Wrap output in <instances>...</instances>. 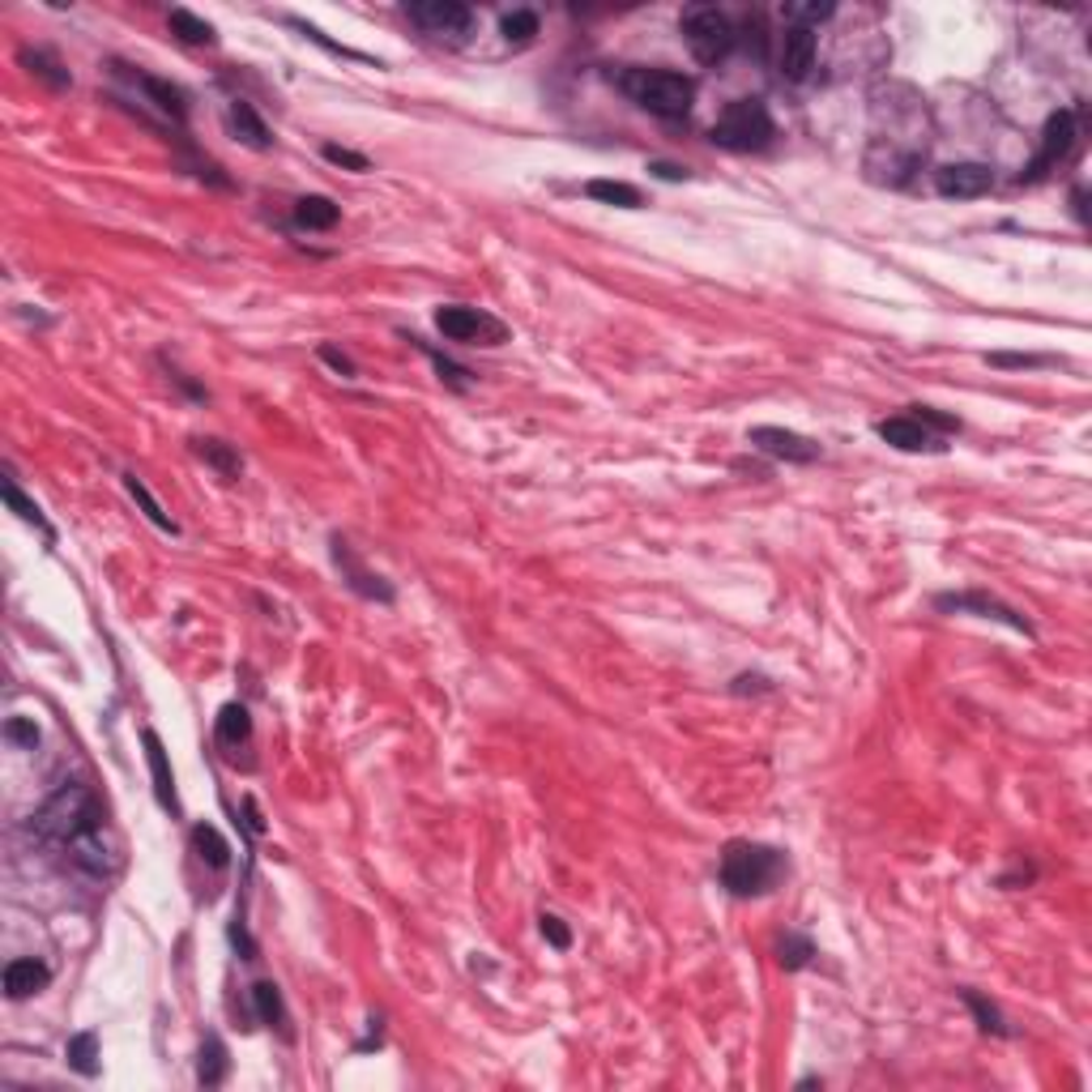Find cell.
Wrapping results in <instances>:
<instances>
[{"label":"cell","instance_id":"obj_36","mask_svg":"<svg viewBox=\"0 0 1092 1092\" xmlns=\"http://www.w3.org/2000/svg\"><path fill=\"white\" fill-rule=\"evenodd\" d=\"M409 342H419V346H423V350H427V354L436 358V368H440V380H448V384H457V389H466V376H470L466 368H457V363H452V358H444L440 350H431V346H427L423 338H409Z\"/></svg>","mask_w":1092,"mask_h":1092},{"label":"cell","instance_id":"obj_34","mask_svg":"<svg viewBox=\"0 0 1092 1092\" xmlns=\"http://www.w3.org/2000/svg\"><path fill=\"white\" fill-rule=\"evenodd\" d=\"M499 30H504L508 43H529L538 34V14L533 9H513L504 22H499Z\"/></svg>","mask_w":1092,"mask_h":1092},{"label":"cell","instance_id":"obj_7","mask_svg":"<svg viewBox=\"0 0 1092 1092\" xmlns=\"http://www.w3.org/2000/svg\"><path fill=\"white\" fill-rule=\"evenodd\" d=\"M1075 136H1079V128H1075V111H1054L1050 120H1045L1041 150H1037V158L1024 167L1020 184H1037V179L1050 175V171H1054V167L1075 150Z\"/></svg>","mask_w":1092,"mask_h":1092},{"label":"cell","instance_id":"obj_29","mask_svg":"<svg viewBox=\"0 0 1092 1092\" xmlns=\"http://www.w3.org/2000/svg\"><path fill=\"white\" fill-rule=\"evenodd\" d=\"M193 448H197V457L209 462L222 478H235L240 466H244V462H240V452H235L231 444H222V440H193Z\"/></svg>","mask_w":1092,"mask_h":1092},{"label":"cell","instance_id":"obj_26","mask_svg":"<svg viewBox=\"0 0 1092 1092\" xmlns=\"http://www.w3.org/2000/svg\"><path fill=\"white\" fill-rule=\"evenodd\" d=\"M252 1008H256L260 1024L287 1028V1003H282V990L273 986V982H256V986H252Z\"/></svg>","mask_w":1092,"mask_h":1092},{"label":"cell","instance_id":"obj_28","mask_svg":"<svg viewBox=\"0 0 1092 1092\" xmlns=\"http://www.w3.org/2000/svg\"><path fill=\"white\" fill-rule=\"evenodd\" d=\"M0 491H5V504H9V508H14V513L26 521V525H34L43 538H48V542L56 538V529L48 525V517L39 513V504H34V499H26V495H22V487H18L14 478H5V487H0Z\"/></svg>","mask_w":1092,"mask_h":1092},{"label":"cell","instance_id":"obj_14","mask_svg":"<svg viewBox=\"0 0 1092 1092\" xmlns=\"http://www.w3.org/2000/svg\"><path fill=\"white\" fill-rule=\"evenodd\" d=\"M875 431H879V440H884V444H892V448H900V452H947L943 436H939V431H930L926 423H918L914 415H896V419H884Z\"/></svg>","mask_w":1092,"mask_h":1092},{"label":"cell","instance_id":"obj_31","mask_svg":"<svg viewBox=\"0 0 1092 1092\" xmlns=\"http://www.w3.org/2000/svg\"><path fill=\"white\" fill-rule=\"evenodd\" d=\"M961 998L969 1003V1012L977 1016V1028H982V1033H994V1037H1008V1033H1012V1028L1003 1024V1016H998V1008L986 1003V998H982L977 990H961Z\"/></svg>","mask_w":1092,"mask_h":1092},{"label":"cell","instance_id":"obj_18","mask_svg":"<svg viewBox=\"0 0 1092 1092\" xmlns=\"http://www.w3.org/2000/svg\"><path fill=\"white\" fill-rule=\"evenodd\" d=\"M48 982H52V969L43 961H34V955H22V961L5 965V994L14 998V1003H18V998L39 994V990H48Z\"/></svg>","mask_w":1092,"mask_h":1092},{"label":"cell","instance_id":"obj_5","mask_svg":"<svg viewBox=\"0 0 1092 1092\" xmlns=\"http://www.w3.org/2000/svg\"><path fill=\"white\" fill-rule=\"evenodd\" d=\"M682 39H688V48L700 65H721L725 56L735 52V22L730 14H721L717 5H692V9H682Z\"/></svg>","mask_w":1092,"mask_h":1092},{"label":"cell","instance_id":"obj_10","mask_svg":"<svg viewBox=\"0 0 1092 1092\" xmlns=\"http://www.w3.org/2000/svg\"><path fill=\"white\" fill-rule=\"evenodd\" d=\"M815 30L811 26H794L786 22V30L777 34V73L786 81H806L815 69Z\"/></svg>","mask_w":1092,"mask_h":1092},{"label":"cell","instance_id":"obj_3","mask_svg":"<svg viewBox=\"0 0 1092 1092\" xmlns=\"http://www.w3.org/2000/svg\"><path fill=\"white\" fill-rule=\"evenodd\" d=\"M790 875V862L781 849L772 845H755V841H730L721 849V888L751 900V896H768L781 879Z\"/></svg>","mask_w":1092,"mask_h":1092},{"label":"cell","instance_id":"obj_17","mask_svg":"<svg viewBox=\"0 0 1092 1092\" xmlns=\"http://www.w3.org/2000/svg\"><path fill=\"white\" fill-rule=\"evenodd\" d=\"M226 128H231L235 142H244L248 150H269L273 146L265 120L256 116V107L248 99H231V107H226Z\"/></svg>","mask_w":1092,"mask_h":1092},{"label":"cell","instance_id":"obj_33","mask_svg":"<svg viewBox=\"0 0 1092 1092\" xmlns=\"http://www.w3.org/2000/svg\"><path fill=\"white\" fill-rule=\"evenodd\" d=\"M811 955H815V943H811L806 935H786V939L777 943V961H781V969H790V973L806 969Z\"/></svg>","mask_w":1092,"mask_h":1092},{"label":"cell","instance_id":"obj_23","mask_svg":"<svg viewBox=\"0 0 1092 1092\" xmlns=\"http://www.w3.org/2000/svg\"><path fill=\"white\" fill-rule=\"evenodd\" d=\"M65 1059H69V1067L77 1071V1075H85V1079H95L99 1075V1033H77V1037H69V1045H65Z\"/></svg>","mask_w":1092,"mask_h":1092},{"label":"cell","instance_id":"obj_37","mask_svg":"<svg viewBox=\"0 0 1092 1092\" xmlns=\"http://www.w3.org/2000/svg\"><path fill=\"white\" fill-rule=\"evenodd\" d=\"M538 922H542V935H546V943H551L555 951H568V947H572V930L564 926V918H555V914H542Z\"/></svg>","mask_w":1092,"mask_h":1092},{"label":"cell","instance_id":"obj_4","mask_svg":"<svg viewBox=\"0 0 1092 1092\" xmlns=\"http://www.w3.org/2000/svg\"><path fill=\"white\" fill-rule=\"evenodd\" d=\"M772 136H777V124H772V111L760 103V99H735L725 103L721 116L713 120L709 128V142L730 150V154H751V150H764Z\"/></svg>","mask_w":1092,"mask_h":1092},{"label":"cell","instance_id":"obj_2","mask_svg":"<svg viewBox=\"0 0 1092 1092\" xmlns=\"http://www.w3.org/2000/svg\"><path fill=\"white\" fill-rule=\"evenodd\" d=\"M611 81L623 90V95L662 120H682L696 103V81L682 77L674 69H645V65H627L619 73H611Z\"/></svg>","mask_w":1092,"mask_h":1092},{"label":"cell","instance_id":"obj_25","mask_svg":"<svg viewBox=\"0 0 1092 1092\" xmlns=\"http://www.w3.org/2000/svg\"><path fill=\"white\" fill-rule=\"evenodd\" d=\"M585 197H594L602 205H615V209H636V205H641V189L623 184V179H589Z\"/></svg>","mask_w":1092,"mask_h":1092},{"label":"cell","instance_id":"obj_19","mask_svg":"<svg viewBox=\"0 0 1092 1092\" xmlns=\"http://www.w3.org/2000/svg\"><path fill=\"white\" fill-rule=\"evenodd\" d=\"M338 218H342V209L329 197H299L295 201V226H299V231H333Z\"/></svg>","mask_w":1092,"mask_h":1092},{"label":"cell","instance_id":"obj_35","mask_svg":"<svg viewBox=\"0 0 1092 1092\" xmlns=\"http://www.w3.org/2000/svg\"><path fill=\"white\" fill-rule=\"evenodd\" d=\"M909 415H914L918 423H926L930 431H939V436H951V431H961V419H951V415H939V409H930V405H909Z\"/></svg>","mask_w":1092,"mask_h":1092},{"label":"cell","instance_id":"obj_32","mask_svg":"<svg viewBox=\"0 0 1092 1092\" xmlns=\"http://www.w3.org/2000/svg\"><path fill=\"white\" fill-rule=\"evenodd\" d=\"M833 14H837V9L828 5V0H824V5H819V0H790V5L781 9L786 22H794V26H811V30H815L819 22H828Z\"/></svg>","mask_w":1092,"mask_h":1092},{"label":"cell","instance_id":"obj_9","mask_svg":"<svg viewBox=\"0 0 1092 1092\" xmlns=\"http://www.w3.org/2000/svg\"><path fill=\"white\" fill-rule=\"evenodd\" d=\"M409 22H419L427 34H448V39H462L470 34L474 26V14L466 5H457V0H415V5H405Z\"/></svg>","mask_w":1092,"mask_h":1092},{"label":"cell","instance_id":"obj_41","mask_svg":"<svg viewBox=\"0 0 1092 1092\" xmlns=\"http://www.w3.org/2000/svg\"><path fill=\"white\" fill-rule=\"evenodd\" d=\"M5 735H9L14 743H22V747H34V743H39V725H34V721H22V717H9Z\"/></svg>","mask_w":1092,"mask_h":1092},{"label":"cell","instance_id":"obj_20","mask_svg":"<svg viewBox=\"0 0 1092 1092\" xmlns=\"http://www.w3.org/2000/svg\"><path fill=\"white\" fill-rule=\"evenodd\" d=\"M214 735H218V743L222 747H244L248 739H252V717H248V709L244 704H222L218 709V721H214Z\"/></svg>","mask_w":1092,"mask_h":1092},{"label":"cell","instance_id":"obj_30","mask_svg":"<svg viewBox=\"0 0 1092 1092\" xmlns=\"http://www.w3.org/2000/svg\"><path fill=\"white\" fill-rule=\"evenodd\" d=\"M18 56H22V65H26V69H30L34 77H43V81H48L52 90H65V85H73L69 69H60V65H56V60H52L48 52H30V48H22Z\"/></svg>","mask_w":1092,"mask_h":1092},{"label":"cell","instance_id":"obj_42","mask_svg":"<svg viewBox=\"0 0 1092 1092\" xmlns=\"http://www.w3.org/2000/svg\"><path fill=\"white\" fill-rule=\"evenodd\" d=\"M730 692H739V696H743V692H772V682H768L764 674H739Z\"/></svg>","mask_w":1092,"mask_h":1092},{"label":"cell","instance_id":"obj_6","mask_svg":"<svg viewBox=\"0 0 1092 1092\" xmlns=\"http://www.w3.org/2000/svg\"><path fill=\"white\" fill-rule=\"evenodd\" d=\"M436 329L448 342H462V346H499V342H508V325L499 321V316H491L482 307H466V303L440 307L436 312Z\"/></svg>","mask_w":1092,"mask_h":1092},{"label":"cell","instance_id":"obj_12","mask_svg":"<svg viewBox=\"0 0 1092 1092\" xmlns=\"http://www.w3.org/2000/svg\"><path fill=\"white\" fill-rule=\"evenodd\" d=\"M935 606L939 611H951V615H982V619H998V623H1008L1012 631H1024V636H1033V623L1020 615V611H1012L1008 602H998V598H990V594H939L935 598Z\"/></svg>","mask_w":1092,"mask_h":1092},{"label":"cell","instance_id":"obj_8","mask_svg":"<svg viewBox=\"0 0 1092 1092\" xmlns=\"http://www.w3.org/2000/svg\"><path fill=\"white\" fill-rule=\"evenodd\" d=\"M747 444L760 448V452H768L772 462H786V466H811V462H819V444L806 440V436H798V431H790V427H751V431H747Z\"/></svg>","mask_w":1092,"mask_h":1092},{"label":"cell","instance_id":"obj_16","mask_svg":"<svg viewBox=\"0 0 1092 1092\" xmlns=\"http://www.w3.org/2000/svg\"><path fill=\"white\" fill-rule=\"evenodd\" d=\"M142 743H146V760H150V777H154V798H158V806L163 811H179V798H175V772H171V764H167V747H163V739L154 735V730H146L142 735Z\"/></svg>","mask_w":1092,"mask_h":1092},{"label":"cell","instance_id":"obj_27","mask_svg":"<svg viewBox=\"0 0 1092 1092\" xmlns=\"http://www.w3.org/2000/svg\"><path fill=\"white\" fill-rule=\"evenodd\" d=\"M124 491L136 499V508L146 513V521H150V525H158L163 533H179V525H175V521L163 513V504H158V499L150 495V487H146L142 478H136V474H124Z\"/></svg>","mask_w":1092,"mask_h":1092},{"label":"cell","instance_id":"obj_39","mask_svg":"<svg viewBox=\"0 0 1092 1092\" xmlns=\"http://www.w3.org/2000/svg\"><path fill=\"white\" fill-rule=\"evenodd\" d=\"M325 158H329L333 167H346V171H372L368 158L354 154V150H346V146H325Z\"/></svg>","mask_w":1092,"mask_h":1092},{"label":"cell","instance_id":"obj_43","mask_svg":"<svg viewBox=\"0 0 1092 1092\" xmlns=\"http://www.w3.org/2000/svg\"><path fill=\"white\" fill-rule=\"evenodd\" d=\"M649 171L657 179H688V167H678V163H649Z\"/></svg>","mask_w":1092,"mask_h":1092},{"label":"cell","instance_id":"obj_24","mask_svg":"<svg viewBox=\"0 0 1092 1092\" xmlns=\"http://www.w3.org/2000/svg\"><path fill=\"white\" fill-rule=\"evenodd\" d=\"M226 1071H231V1059H226L222 1037H205V1041H201V1063H197L201 1088H218V1084L226 1079Z\"/></svg>","mask_w":1092,"mask_h":1092},{"label":"cell","instance_id":"obj_1","mask_svg":"<svg viewBox=\"0 0 1092 1092\" xmlns=\"http://www.w3.org/2000/svg\"><path fill=\"white\" fill-rule=\"evenodd\" d=\"M103 802L99 794L81 786V781H69L60 786L48 802H43L30 819V833L65 853L73 867L90 871V875H107V845H103Z\"/></svg>","mask_w":1092,"mask_h":1092},{"label":"cell","instance_id":"obj_15","mask_svg":"<svg viewBox=\"0 0 1092 1092\" xmlns=\"http://www.w3.org/2000/svg\"><path fill=\"white\" fill-rule=\"evenodd\" d=\"M132 77V85L142 90L146 95V103H154L167 120H175V124H184V116H189V99H184V90L179 85H171V81H163V77H154V73H128Z\"/></svg>","mask_w":1092,"mask_h":1092},{"label":"cell","instance_id":"obj_40","mask_svg":"<svg viewBox=\"0 0 1092 1092\" xmlns=\"http://www.w3.org/2000/svg\"><path fill=\"white\" fill-rule=\"evenodd\" d=\"M321 358L329 363V368H333L338 376H346V380H354V376H358V368H354V358H346V354H342L338 346H329V342L321 346Z\"/></svg>","mask_w":1092,"mask_h":1092},{"label":"cell","instance_id":"obj_38","mask_svg":"<svg viewBox=\"0 0 1092 1092\" xmlns=\"http://www.w3.org/2000/svg\"><path fill=\"white\" fill-rule=\"evenodd\" d=\"M990 368H1045V354H986Z\"/></svg>","mask_w":1092,"mask_h":1092},{"label":"cell","instance_id":"obj_21","mask_svg":"<svg viewBox=\"0 0 1092 1092\" xmlns=\"http://www.w3.org/2000/svg\"><path fill=\"white\" fill-rule=\"evenodd\" d=\"M167 26H171V34H175L179 43H193V48H214V43H218V30H214L205 18H197L193 9H171V14H167Z\"/></svg>","mask_w":1092,"mask_h":1092},{"label":"cell","instance_id":"obj_22","mask_svg":"<svg viewBox=\"0 0 1092 1092\" xmlns=\"http://www.w3.org/2000/svg\"><path fill=\"white\" fill-rule=\"evenodd\" d=\"M189 841H193V849H197V858L205 862V867L226 871V862H231V845L222 841V833H218L214 824H193Z\"/></svg>","mask_w":1092,"mask_h":1092},{"label":"cell","instance_id":"obj_11","mask_svg":"<svg viewBox=\"0 0 1092 1092\" xmlns=\"http://www.w3.org/2000/svg\"><path fill=\"white\" fill-rule=\"evenodd\" d=\"M994 189V171L986 163H947L935 171V193L947 201H969Z\"/></svg>","mask_w":1092,"mask_h":1092},{"label":"cell","instance_id":"obj_13","mask_svg":"<svg viewBox=\"0 0 1092 1092\" xmlns=\"http://www.w3.org/2000/svg\"><path fill=\"white\" fill-rule=\"evenodd\" d=\"M333 564L342 568V580L354 589L358 598H368V602H393L397 594H393V585L384 580V576H376V572H368L363 568L358 560H354V551H350V542L346 538H333Z\"/></svg>","mask_w":1092,"mask_h":1092}]
</instances>
